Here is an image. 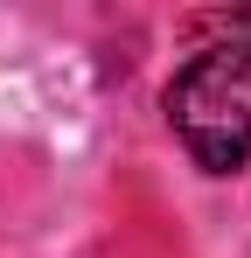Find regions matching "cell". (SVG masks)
<instances>
[{"label":"cell","instance_id":"6da1fadb","mask_svg":"<svg viewBox=\"0 0 251 258\" xmlns=\"http://www.w3.org/2000/svg\"><path fill=\"white\" fill-rule=\"evenodd\" d=\"M167 126L203 174H237L251 161V28L196 49L167 77Z\"/></svg>","mask_w":251,"mask_h":258}]
</instances>
